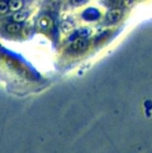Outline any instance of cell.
Returning a JSON list of instances; mask_svg holds the SVG:
<instances>
[{
	"label": "cell",
	"instance_id": "obj_5",
	"mask_svg": "<svg viewBox=\"0 0 152 153\" xmlns=\"http://www.w3.org/2000/svg\"><path fill=\"white\" fill-rule=\"evenodd\" d=\"M20 29H21L20 23L15 22V21L13 23H10V24L6 26V30H7V32H10V33H12V34L18 33V32L20 31Z\"/></svg>",
	"mask_w": 152,
	"mask_h": 153
},
{
	"label": "cell",
	"instance_id": "obj_7",
	"mask_svg": "<svg viewBox=\"0 0 152 153\" xmlns=\"http://www.w3.org/2000/svg\"><path fill=\"white\" fill-rule=\"evenodd\" d=\"M10 10L8 3L4 0H0V15H5Z\"/></svg>",
	"mask_w": 152,
	"mask_h": 153
},
{
	"label": "cell",
	"instance_id": "obj_3",
	"mask_svg": "<svg viewBox=\"0 0 152 153\" xmlns=\"http://www.w3.org/2000/svg\"><path fill=\"white\" fill-rule=\"evenodd\" d=\"M53 25V21L50 17L48 16H42L38 20V26L42 29H49Z\"/></svg>",
	"mask_w": 152,
	"mask_h": 153
},
{
	"label": "cell",
	"instance_id": "obj_1",
	"mask_svg": "<svg viewBox=\"0 0 152 153\" xmlns=\"http://www.w3.org/2000/svg\"><path fill=\"white\" fill-rule=\"evenodd\" d=\"M87 47V42L83 38H77L70 45V49L72 51H83Z\"/></svg>",
	"mask_w": 152,
	"mask_h": 153
},
{
	"label": "cell",
	"instance_id": "obj_2",
	"mask_svg": "<svg viewBox=\"0 0 152 153\" xmlns=\"http://www.w3.org/2000/svg\"><path fill=\"white\" fill-rule=\"evenodd\" d=\"M121 17H122V10L119 7H114L108 13L106 20L110 23H116L121 19Z\"/></svg>",
	"mask_w": 152,
	"mask_h": 153
},
{
	"label": "cell",
	"instance_id": "obj_9",
	"mask_svg": "<svg viewBox=\"0 0 152 153\" xmlns=\"http://www.w3.org/2000/svg\"><path fill=\"white\" fill-rule=\"evenodd\" d=\"M72 1H73V3L78 4V3H81V2H83V0H72Z\"/></svg>",
	"mask_w": 152,
	"mask_h": 153
},
{
	"label": "cell",
	"instance_id": "obj_8",
	"mask_svg": "<svg viewBox=\"0 0 152 153\" xmlns=\"http://www.w3.org/2000/svg\"><path fill=\"white\" fill-rule=\"evenodd\" d=\"M122 0H106V4L110 7H118L121 4Z\"/></svg>",
	"mask_w": 152,
	"mask_h": 153
},
{
	"label": "cell",
	"instance_id": "obj_6",
	"mask_svg": "<svg viewBox=\"0 0 152 153\" xmlns=\"http://www.w3.org/2000/svg\"><path fill=\"white\" fill-rule=\"evenodd\" d=\"M26 17H27L26 13H23V12H15V15L13 16V19H14L15 22L21 23V22H23V21H25Z\"/></svg>",
	"mask_w": 152,
	"mask_h": 153
},
{
	"label": "cell",
	"instance_id": "obj_4",
	"mask_svg": "<svg viewBox=\"0 0 152 153\" xmlns=\"http://www.w3.org/2000/svg\"><path fill=\"white\" fill-rule=\"evenodd\" d=\"M8 6H10V10H13V12H19V10L22 8L23 2H22V0H10Z\"/></svg>",
	"mask_w": 152,
	"mask_h": 153
}]
</instances>
